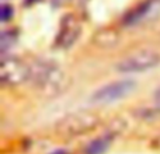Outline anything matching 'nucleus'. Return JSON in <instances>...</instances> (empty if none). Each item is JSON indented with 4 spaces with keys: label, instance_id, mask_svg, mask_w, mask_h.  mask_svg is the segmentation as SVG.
Instances as JSON below:
<instances>
[{
    "label": "nucleus",
    "instance_id": "obj_1",
    "mask_svg": "<svg viewBox=\"0 0 160 154\" xmlns=\"http://www.w3.org/2000/svg\"><path fill=\"white\" fill-rule=\"evenodd\" d=\"M38 90L53 94L61 88L63 75L61 69L51 60H37L30 66V79Z\"/></svg>",
    "mask_w": 160,
    "mask_h": 154
},
{
    "label": "nucleus",
    "instance_id": "obj_2",
    "mask_svg": "<svg viewBox=\"0 0 160 154\" xmlns=\"http://www.w3.org/2000/svg\"><path fill=\"white\" fill-rule=\"evenodd\" d=\"M160 63V55L155 51L143 49L131 53L117 65L119 73H142L153 69Z\"/></svg>",
    "mask_w": 160,
    "mask_h": 154
},
{
    "label": "nucleus",
    "instance_id": "obj_3",
    "mask_svg": "<svg viewBox=\"0 0 160 154\" xmlns=\"http://www.w3.org/2000/svg\"><path fill=\"white\" fill-rule=\"evenodd\" d=\"M136 87L135 81L131 79L127 80H118V81H111L102 87L97 88L91 94V102L98 105H107L111 102H115L118 99L125 98L129 95V93Z\"/></svg>",
    "mask_w": 160,
    "mask_h": 154
},
{
    "label": "nucleus",
    "instance_id": "obj_4",
    "mask_svg": "<svg viewBox=\"0 0 160 154\" xmlns=\"http://www.w3.org/2000/svg\"><path fill=\"white\" fill-rule=\"evenodd\" d=\"M0 79L3 84L17 85L30 79V66H25L18 59H3L0 67Z\"/></svg>",
    "mask_w": 160,
    "mask_h": 154
},
{
    "label": "nucleus",
    "instance_id": "obj_5",
    "mask_svg": "<svg viewBox=\"0 0 160 154\" xmlns=\"http://www.w3.org/2000/svg\"><path fill=\"white\" fill-rule=\"evenodd\" d=\"M159 14H160V0H145L143 3L136 6L133 10H131L125 16L124 24L127 27L139 25L159 17Z\"/></svg>",
    "mask_w": 160,
    "mask_h": 154
},
{
    "label": "nucleus",
    "instance_id": "obj_6",
    "mask_svg": "<svg viewBox=\"0 0 160 154\" xmlns=\"http://www.w3.org/2000/svg\"><path fill=\"white\" fill-rule=\"evenodd\" d=\"M97 118L90 113H78L65 118L59 125V130L65 135H82V133L91 130L97 125Z\"/></svg>",
    "mask_w": 160,
    "mask_h": 154
},
{
    "label": "nucleus",
    "instance_id": "obj_7",
    "mask_svg": "<svg viewBox=\"0 0 160 154\" xmlns=\"http://www.w3.org/2000/svg\"><path fill=\"white\" fill-rule=\"evenodd\" d=\"M80 35V25L76 22L73 17H65L63 22H62L61 31H59L58 39H56V45L61 48H69L70 45L75 44V41Z\"/></svg>",
    "mask_w": 160,
    "mask_h": 154
},
{
    "label": "nucleus",
    "instance_id": "obj_8",
    "mask_svg": "<svg viewBox=\"0 0 160 154\" xmlns=\"http://www.w3.org/2000/svg\"><path fill=\"white\" fill-rule=\"evenodd\" d=\"M111 140H112L111 135H102L100 137L94 139L93 142H90L86 146L84 154H104L108 147H110Z\"/></svg>",
    "mask_w": 160,
    "mask_h": 154
},
{
    "label": "nucleus",
    "instance_id": "obj_9",
    "mask_svg": "<svg viewBox=\"0 0 160 154\" xmlns=\"http://www.w3.org/2000/svg\"><path fill=\"white\" fill-rule=\"evenodd\" d=\"M14 42V36L11 35V32H3L2 34V39H0V44H2V51L6 52L8 48L13 45Z\"/></svg>",
    "mask_w": 160,
    "mask_h": 154
},
{
    "label": "nucleus",
    "instance_id": "obj_10",
    "mask_svg": "<svg viewBox=\"0 0 160 154\" xmlns=\"http://www.w3.org/2000/svg\"><path fill=\"white\" fill-rule=\"evenodd\" d=\"M11 17H13V8H11V6L3 4L2 6V21L3 22L8 21Z\"/></svg>",
    "mask_w": 160,
    "mask_h": 154
}]
</instances>
